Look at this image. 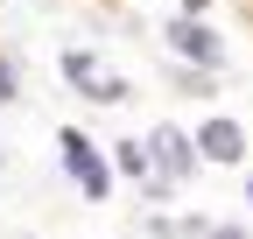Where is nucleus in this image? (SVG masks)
<instances>
[{"mask_svg": "<svg viewBox=\"0 0 253 239\" xmlns=\"http://www.w3.org/2000/svg\"><path fill=\"white\" fill-rule=\"evenodd\" d=\"M56 141H63V162L78 169V183H84V197H106V190H113V176H106V162H99V155H91V148H84V134H78V127H63Z\"/></svg>", "mask_w": 253, "mask_h": 239, "instance_id": "1", "label": "nucleus"}, {"mask_svg": "<svg viewBox=\"0 0 253 239\" xmlns=\"http://www.w3.org/2000/svg\"><path fill=\"white\" fill-rule=\"evenodd\" d=\"M239 155H246V134L232 120H204L197 127V162H239Z\"/></svg>", "mask_w": 253, "mask_h": 239, "instance_id": "2", "label": "nucleus"}, {"mask_svg": "<svg viewBox=\"0 0 253 239\" xmlns=\"http://www.w3.org/2000/svg\"><path fill=\"white\" fill-rule=\"evenodd\" d=\"M169 42L190 56V64H225V42H218L204 21H169Z\"/></svg>", "mask_w": 253, "mask_h": 239, "instance_id": "3", "label": "nucleus"}, {"mask_svg": "<svg viewBox=\"0 0 253 239\" xmlns=\"http://www.w3.org/2000/svg\"><path fill=\"white\" fill-rule=\"evenodd\" d=\"M63 71H71V84H78L84 99H120V92H126V84H120V78H106L84 49H71V56H63Z\"/></svg>", "mask_w": 253, "mask_h": 239, "instance_id": "4", "label": "nucleus"}, {"mask_svg": "<svg viewBox=\"0 0 253 239\" xmlns=\"http://www.w3.org/2000/svg\"><path fill=\"white\" fill-rule=\"evenodd\" d=\"M155 162H162V176H190V169H197V148H190L176 127H162V134H155Z\"/></svg>", "mask_w": 253, "mask_h": 239, "instance_id": "5", "label": "nucleus"}, {"mask_svg": "<svg viewBox=\"0 0 253 239\" xmlns=\"http://www.w3.org/2000/svg\"><path fill=\"white\" fill-rule=\"evenodd\" d=\"M0 99H14V64L0 56Z\"/></svg>", "mask_w": 253, "mask_h": 239, "instance_id": "6", "label": "nucleus"}, {"mask_svg": "<svg viewBox=\"0 0 253 239\" xmlns=\"http://www.w3.org/2000/svg\"><path fill=\"white\" fill-rule=\"evenodd\" d=\"M218 239H246V232H218Z\"/></svg>", "mask_w": 253, "mask_h": 239, "instance_id": "7", "label": "nucleus"}, {"mask_svg": "<svg viewBox=\"0 0 253 239\" xmlns=\"http://www.w3.org/2000/svg\"><path fill=\"white\" fill-rule=\"evenodd\" d=\"M246 197H253V183H246Z\"/></svg>", "mask_w": 253, "mask_h": 239, "instance_id": "8", "label": "nucleus"}]
</instances>
